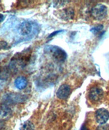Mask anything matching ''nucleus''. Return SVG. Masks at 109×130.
Returning a JSON list of instances; mask_svg holds the SVG:
<instances>
[{
	"label": "nucleus",
	"mask_w": 109,
	"mask_h": 130,
	"mask_svg": "<svg viewBox=\"0 0 109 130\" xmlns=\"http://www.w3.org/2000/svg\"><path fill=\"white\" fill-rule=\"evenodd\" d=\"M74 17V10L71 8H67L60 10V18L64 21H71Z\"/></svg>",
	"instance_id": "9"
},
{
	"label": "nucleus",
	"mask_w": 109,
	"mask_h": 130,
	"mask_svg": "<svg viewBox=\"0 0 109 130\" xmlns=\"http://www.w3.org/2000/svg\"><path fill=\"white\" fill-rule=\"evenodd\" d=\"M1 8H2V7H1V2H0V10H1Z\"/></svg>",
	"instance_id": "19"
},
{
	"label": "nucleus",
	"mask_w": 109,
	"mask_h": 130,
	"mask_svg": "<svg viewBox=\"0 0 109 130\" xmlns=\"http://www.w3.org/2000/svg\"><path fill=\"white\" fill-rule=\"evenodd\" d=\"M60 31H61V30H59V31H55V32H53V34H50V35H49V38H51V37H53V36L54 35H55V34H58V33H59V32H60Z\"/></svg>",
	"instance_id": "16"
},
{
	"label": "nucleus",
	"mask_w": 109,
	"mask_h": 130,
	"mask_svg": "<svg viewBox=\"0 0 109 130\" xmlns=\"http://www.w3.org/2000/svg\"><path fill=\"white\" fill-rule=\"evenodd\" d=\"M5 19V17L4 14H0V23L2 22Z\"/></svg>",
	"instance_id": "17"
},
{
	"label": "nucleus",
	"mask_w": 109,
	"mask_h": 130,
	"mask_svg": "<svg viewBox=\"0 0 109 130\" xmlns=\"http://www.w3.org/2000/svg\"><path fill=\"white\" fill-rule=\"evenodd\" d=\"M45 52L52 58L59 62H63L67 59V54L64 50L55 45H47L45 48Z\"/></svg>",
	"instance_id": "1"
},
{
	"label": "nucleus",
	"mask_w": 109,
	"mask_h": 130,
	"mask_svg": "<svg viewBox=\"0 0 109 130\" xmlns=\"http://www.w3.org/2000/svg\"><path fill=\"white\" fill-rule=\"evenodd\" d=\"M32 30V25L31 23L29 21H24L19 26L18 31L20 35L22 36H27L31 32Z\"/></svg>",
	"instance_id": "8"
},
{
	"label": "nucleus",
	"mask_w": 109,
	"mask_h": 130,
	"mask_svg": "<svg viewBox=\"0 0 109 130\" xmlns=\"http://www.w3.org/2000/svg\"><path fill=\"white\" fill-rule=\"evenodd\" d=\"M81 130H89V129H88V128H87V127H85V126H82V129Z\"/></svg>",
	"instance_id": "18"
},
{
	"label": "nucleus",
	"mask_w": 109,
	"mask_h": 130,
	"mask_svg": "<svg viewBox=\"0 0 109 130\" xmlns=\"http://www.w3.org/2000/svg\"><path fill=\"white\" fill-rule=\"evenodd\" d=\"M96 130H109V125H101L99 126Z\"/></svg>",
	"instance_id": "14"
},
{
	"label": "nucleus",
	"mask_w": 109,
	"mask_h": 130,
	"mask_svg": "<svg viewBox=\"0 0 109 130\" xmlns=\"http://www.w3.org/2000/svg\"><path fill=\"white\" fill-rule=\"evenodd\" d=\"M104 91L100 87L94 86L89 90V98L92 102H98L102 99Z\"/></svg>",
	"instance_id": "4"
},
{
	"label": "nucleus",
	"mask_w": 109,
	"mask_h": 130,
	"mask_svg": "<svg viewBox=\"0 0 109 130\" xmlns=\"http://www.w3.org/2000/svg\"><path fill=\"white\" fill-rule=\"evenodd\" d=\"M96 119L98 123L104 125L109 119V112L105 108L98 109L96 112Z\"/></svg>",
	"instance_id": "5"
},
{
	"label": "nucleus",
	"mask_w": 109,
	"mask_h": 130,
	"mask_svg": "<svg viewBox=\"0 0 109 130\" xmlns=\"http://www.w3.org/2000/svg\"><path fill=\"white\" fill-rule=\"evenodd\" d=\"M8 43L6 41H0V50H5L8 47Z\"/></svg>",
	"instance_id": "15"
},
{
	"label": "nucleus",
	"mask_w": 109,
	"mask_h": 130,
	"mask_svg": "<svg viewBox=\"0 0 109 130\" xmlns=\"http://www.w3.org/2000/svg\"><path fill=\"white\" fill-rule=\"evenodd\" d=\"M20 130H35V126L31 121H26L23 124Z\"/></svg>",
	"instance_id": "12"
},
{
	"label": "nucleus",
	"mask_w": 109,
	"mask_h": 130,
	"mask_svg": "<svg viewBox=\"0 0 109 130\" xmlns=\"http://www.w3.org/2000/svg\"><path fill=\"white\" fill-rule=\"evenodd\" d=\"M27 83H28V82H27V78L23 76L18 77L14 81V85L18 90H23V89L27 87Z\"/></svg>",
	"instance_id": "10"
},
{
	"label": "nucleus",
	"mask_w": 109,
	"mask_h": 130,
	"mask_svg": "<svg viewBox=\"0 0 109 130\" xmlns=\"http://www.w3.org/2000/svg\"><path fill=\"white\" fill-rule=\"evenodd\" d=\"M12 115V111L8 105L3 104L0 106V119L8 120Z\"/></svg>",
	"instance_id": "7"
},
{
	"label": "nucleus",
	"mask_w": 109,
	"mask_h": 130,
	"mask_svg": "<svg viewBox=\"0 0 109 130\" xmlns=\"http://www.w3.org/2000/svg\"><path fill=\"white\" fill-rule=\"evenodd\" d=\"M104 28V26L102 25H98L95 26V27H93L90 29V31L94 34H98V32H100L102 30V29Z\"/></svg>",
	"instance_id": "13"
},
{
	"label": "nucleus",
	"mask_w": 109,
	"mask_h": 130,
	"mask_svg": "<svg viewBox=\"0 0 109 130\" xmlns=\"http://www.w3.org/2000/svg\"><path fill=\"white\" fill-rule=\"evenodd\" d=\"M26 99L27 97L25 95L15 92H8L3 96V101L4 103V104L7 105L23 103L26 101Z\"/></svg>",
	"instance_id": "2"
},
{
	"label": "nucleus",
	"mask_w": 109,
	"mask_h": 130,
	"mask_svg": "<svg viewBox=\"0 0 109 130\" xmlns=\"http://www.w3.org/2000/svg\"><path fill=\"white\" fill-rule=\"evenodd\" d=\"M11 73L8 67L3 66L0 67V80H7L9 78Z\"/></svg>",
	"instance_id": "11"
},
{
	"label": "nucleus",
	"mask_w": 109,
	"mask_h": 130,
	"mask_svg": "<svg viewBox=\"0 0 109 130\" xmlns=\"http://www.w3.org/2000/svg\"><path fill=\"white\" fill-rule=\"evenodd\" d=\"M91 16L97 20H102L107 14V8L104 5L98 4L92 8L91 10Z\"/></svg>",
	"instance_id": "3"
},
{
	"label": "nucleus",
	"mask_w": 109,
	"mask_h": 130,
	"mask_svg": "<svg viewBox=\"0 0 109 130\" xmlns=\"http://www.w3.org/2000/svg\"><path fill=\"white\" fill-rule=\"evenodd\" d=\"M71 93V88L68 84H62L58 88L57 92V96L58 99H67Z\"/></svg>",
	"instance_id": "6"
}]
</instances>
